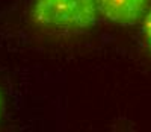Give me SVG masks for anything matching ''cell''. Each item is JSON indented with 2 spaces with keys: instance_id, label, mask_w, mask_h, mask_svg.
Segmentation results:
<instances>
[{
  "instance_id": "3957f363",
  "label": "cell",
  "mask_w": 151,
  "mask_h": 132,
  "mask_svg": "<svg viewBox=\"0 0 151 132\" xmlns=\"http://www.w3.org/2000/svg\"><path fill=\"white\" fill-rule=\"evenodd\" d=\"M142 39L151 53V6L148 8V11L145 12L142 18Z\"/></svg>"
},
{
  "instance_id": "277c9868",
  "label": "cell",
  "mask_w": 151,
  "mask_h": 132,
  "mask_svg": "<svg viewBox=\"0 0 151 132\" xmlns=\"http://www.w3.org/2000/svg\"><path fill=\"white\" fill-rule=\"evenodd\" d=\"M2 108H3V96L0 93V115H2Z\"/></svg>"
},
{
  "instance_id": "7a4b0ae2",
  "label": "cell",
  "mask_w": 151,
  "mask_h": 132,
  "mask_svg": "<svg viewBox=\"0 0 151 132\" xmlns=\"http://www.w3.org/2000/svg\"><path fill=\"white\" fill-rule=\"evenodd\" d=\"M97 5L104 20L119 26H130L142 21L151 6V0H97Z\"/></svg>"
},
{
  "instance_id": "6da1fadb",
  "label": "cell",
  "mask_w": 151,
  "mask_h": 132,
  "mask_svg": "<svg viewBox=\"0 0 151 132\" xmlns=\"http://www.w3.org/2000/svg\"><path fill=\"white\" fill-rule=\"evenodd\" d=\"M98 15L97 0H35L30 9L36 26L65 32L91 29Z\"/></svg>"
}]
</instances>
